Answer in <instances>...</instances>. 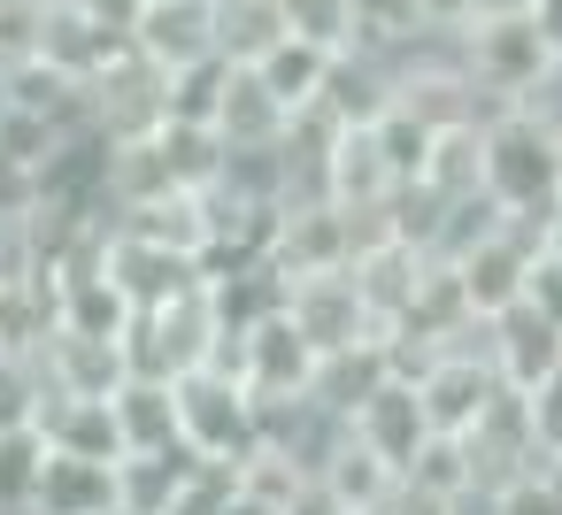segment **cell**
I'll return each mask as SVG.
<instances>
[{
    "label": "cell",
    "instance_id": "3957f363",
    "mask_svg": "<svg viewBox=\"0 0 562 515\" xmlns=\"http://www.w3.org/2000/svg\"><path fill=\"white\" fill-rule=\"evenodd\" d=\"M178 446L193 461H247L262 446V400L239 369L209 362L178 377Z\"/></svg>",
    "mask_w": 562,
    "mask_h": 515
},
{
    "label": "cell",
    "instance_id": "ba28073f",
    "mask_svg": "<svg viewBox=\"0 0 562 515\" xmlns=\"http://www.w3.org/2000/svg\"><path fill=\"white\" fill-rule=\"evenodd\" d=\"M408 377H416V392H424V408H431V423H439V431H470V423L508 392V385H501V369H493L485 323H477L470 339H454V346L424 354Z\"/></svg>",
    "mask_w": 562,
    "mask_h": 515
},
{
    "label": "cell",
    "instance_id": "7a4b0ae2",
    "mask_svg": "<svg viewBox=\"0 0 562 515\" xmlns=\"http://www.w3.org/2000/svg\"><path fill=\"white\" fill-rule=\"evenodd\" d=\"M224 339H232V316L216 308V285H193L178 300L132 308L124 354H132V377H186V369H209Z\"/></svg>",
    "mask_w": 562,
    "mask_h": 515
},
{
    "label": "cell",
    "instance_id": "484cf974",
    "mask_svg": "<svg viewBox=\"0 0 562 515\" xmlns=\"http://www.w3.org/2000/svg\"><path fill=\"white\" fill-rule=\"evenodd\" d=\"M255 70H262V85H270V93H278L293 116H316L324 78H331V47H308V39H293V32H285V39H278V47H270Z\"/></svg>",
    "mask_w": 562,
    "mask_h": 515
},
{
    "label": "cell",
    "instance_id": "d6a6232c",
    "mask_svg": "<svg viewBox=\"0 0 562 515\" xmlns=\"http://www.w3.org/2000/svg\"><path fill=\"white\" fill-rule=\"evenodd\" d=\"M485 515H562V469H524L485 492Z\"/></svg>",
    "mask_w": 562,
    "mask_h": 515
},
{
    "label": "cell",
    "instance_id": "ffe728a7",
    "mask_svg": "<svg viewBox=\"0 0 562 515\" xmlns=\"http://www.w3.org/2000/svg\"><path fill=\"white\" fill-rule=\"evenodd\" d=\"M162 193H186L178 162H170V139L162 131H139V139H109V208H147Z\"/></svg>",
    "mask_w": 562,
    "mask_h": 515
},
{
    "label": "cell",
    "instance_id": "d590c367",
    "mask_svg": "<svg viewBox=\"0 0 562 515\" xmlns=\"http://www.w3.org/2000/svg\"><path fill=\"white\" fill-rule=\"evenodd\" d=\"M416 24L439 32V39H462L477 24V0H416Z\"/></svg>",
    "mask_w": 562,
    "mask_h": 515
},
{
    "label": "cell",
    "instance_id": "836d02e7",
    "mask_svg": "<svg viewBox=\"0 0 562 515\" xmlns=\"http://www.w3.org/2000/svg\"><path fill=\"white\" fill-rule=\"evenodd\" d=\"M524 400H531V438H539V454L562 469V369H554L539 392H524Z\"/></svg>",
    "mask_w": 562,
    "mask_h": 515
},
{
    "label": "cell",
    "instance_id": "277c9868",
    "mask_svg": "<svg viewBox=\"0 0 562 515\" xmlns=\"http://www.w3.org/2000/svg\"><path fill=\"white\" fill-rule=\"evenodd\" d=\"M454 47H462V70L477 78V93H485L493 108L531 101V93L562 70V55H554V39L539 32L531 9H524V16H477Z\"/></svg>",
    "mask_w": 562,
    "mask_h": 515
},
{
    "label": "cell",
    "instance_id": "8fae6325",
    "mask_svg": "<svg viewBox=\"0 0 562 515\" xmlns=\"http://www.w3.org/2000/svg\"><path fill=\"white\" fill-rule=\"evenodd\" d=\"M531 254H539V231H531L524 216H508V208H501V224H493V231H477V239L454 254V277H462L470 308H477V316H501L508 300H524Z\"/></svg>",
    "mask_w": 562,
    "mask_h": 515
},
{
    "label": "cell",
    "instance_id": "9a60e30c",
    "mask_svg": "<svg viewBox=\"0 0 562 515\" xmlns=\"http://www.w3.org/2000/svg\"><path fill=\"white\" fill-rule=\"evenodd\" d=\"M132 47L162 62L170 78L193 62H216V0H147L132 24Z\"/></svg>",
    "mask_w": 562,
    "mask_h": 515
},
{
    "label": "cell",
    "instance_id": "f35d334b",
    "mask_svg": "<svg viewBox=\"0 0 562 515\" xmlns=\"http://www.w3.org/2000/svg\"><path fill=\"white\" fill-rule=\"evenodd\" d=\"M531 231H539V247H547V254H562V193H554V201L531 216Z\"/></svg>",
    "mask_w": 562,
    "mask_h": 515
},
{
    "label": "cell",
    "instance_id": "4fadbf2b",
    "mask_svg": "<svg viewBox=\"0 0 562 515\" xmlns=\"http://www.w3.org/2000/svg\"><path fill=\"white\" fill-rule=\"evenodd\" d=\"M347 431L362 438V446H378L393 469H408L416 461V446L439 431L431 423V408H424V392H416V377H401V369H385L378 385H370V400L347 415Z\"/></svg>",
    "mask_w": 562,
    "mask_h": 515
},
{
    "label": "cell",
    "instance_id": "83f0119b",
    "mask_svg": "<svg viewBox=\"0 0 562 515\" xmlns=\"http://www.w3.org/2000/svg\"><path fill=\"white\" fill-rule=\"evenodd\" d=\"M285 39L278 0H216V55L224 62H262Z\"/></svg>",
    "mask_w": 562,
    "mask_h": 515
},
{
    "label": "cell",
    "instance_id": "b9f144b4",
    "mask_svg": "<svg viewBox=\"0 0 562 515\" xmlns=\"http://www.w3.org/2000/svg\"><path fill=\"white\" fill-rule=\"evenodd\" d=\"M109 515H132V507H109Z\"/></svg>",
    "mask_w": 562,
    "mask_h": 515
},
{
    "label": "cell",
    "instance_id": "2e32d148",
    "mask_svg": "<svg viewBox=\"0 0 562 515\" xmlns=\"http://www.w3.org/2000/svg\"><path fill=\"white\" fill-rule=\"evenodd\" d=\"M109 277L124 285V300H132V308H155V300H178V293L209 285V262H193V254H170V247H147V239L116 231V247H109Z\"/></svg>",
    "mask_w": 562,
    "mask_h": 515
},
{
    "label": "cell",
    "instance_id": "1f68e13d",
    "mask_svg": "<svg viewBox=\"0 0 562 515\" xmlns=\"http://www.w3.org/2000/svg\"><path fill=\"white\" fill-rule=\"evenodd\" d=\"M40 461H47V438H40L32 423H24V431H0V507H32Z\"/></svg>",
    "mask_w": 562,
    "mask_h": 515
},
{
    "label": "cell",
    "instance_id": "44dd1931",
    "mask_svg": "<svg viewBox=\"0 0 562 515\" xmlns=\"http://www.w3.org/2000/svg\"><path fill=\"white\" fill-rule=\"evenodd\" d=\"M416 185H424L431 201H477V193H485V116L439 124V131H431V154H424V170H416Z\"/></svg>",
    "mask_w": 562,
    "mask_h": 515
},
{
    "label": "cell",
    "instance_id": "74e56055",
    "mask_svg": "<svg viewBox=\"0 0 562 515\" xmlns=\"http://www.w3.org/2000/svg\"><path fill=\"white\" fill-rule=\"evenodd\" d=\"M78 9L101 24V32H116V39H132V24H139V9L147 0H78Z\"/></svg>",
    "mask_w": 562,
    "mask_h": 515
},
{
    "label": "cell",
    "instance_id": "5bb4252c",
    "mask_svg": "<svg viewBox=\"0 0 562 515\" xmlns=\"http://www.w3.org/2000/svg\"><path fill=\"white\" fill-rule=\"evenodd\" d=\"M485 346L508 392H539L562 369V323H547L531 300H508L501 316H485Z\"/></svg>",
    "mask_w": 562,
    "mask_h": 515
},
{
    "label": "cell",
    "instance_id": "9c48e42d",
    "mask_svg": "<svg viewBox=\"0 0 562 515\" xmlns=\"http://www.w3.org/2000/svg\"><path fill=\"white\" fill-rule=\"evenodd\" d=\"M355 247H362V231H355V216L331 193H293L278 208V231H270V270L278 277L331 270V262H355Z\"/></svg>",
    "mask_w": 562,
    "mask_h": 515
},
{
    "label": "cell",
    "instance_id": "d6986e66",
    "mask_svg": "<svg viewBox=\"0 0 562 515\" xmlns=\"http://www.w3.org/2000/svg\"><path fill=\"white\" fill-rule=\"evenodd\" d=\"M32 431H40L47 446H63V454H101V461L124 454V438H116V408L93 400V392H55V385H47Z\"/></svg>",
    "mask_w": 562,
    "mask_h": 515
},
{
    "label": "cell",
    "instance_id": "60d3db41",
    "mask_svg": "<svg viewBox=\"0 0 562 515\" xmlns=\"http://www.w3.org/2000/svg\"><path fill=\"white\" fill-rule=\"evenodd\" d=\"M524 9H539V0H477V16H524Z\"/></svg>",
    "mask_w": 562,
    "mask_h": 515
},
{
    "label": "cell",
    "instance_id": "e575fe53",
    "mask_svg": "<svg viewBox=\"0 0 562 515\" xmlns=\"http://www.w3.org/2000/svg\"><path fill=\"white\" fill-rule=\"evenodd\" d=\"M524 300L547 316V323H562V254H531V277H524Z\"/></svg>",
    "mask_w": 562,
    "mask_h": 515
},
{
    "label": "cell",
    "instance_id": "f546056e",
    "mask_svg": "<svg viewBox=\"0 0 562 515\" xmlns=\"http://www.w3.org/2000/svg\"><path fill=\"white\" fill-rule=\"evenodd\" d=\"M408 484H424V492H470L477 484V469H470V446H462V431H431L424 446H416V461L401 469Z\"/></svg>",
    "mask_w": 562,
    "mask_h": 515
},
{
    "label": "cell",
    "instance_id": "ab89813d",
    "mask_svg": "<svg viewBox=\"0 0 562 515\" xmlns=\"http://www.w3.org/2000/svg\"><path fill=\"white\" fill-rule=\"evenodd\" d=\"M531 16H539V32H547V39H554V55H562V0H539Z\"/></svg>",
    "mask_w": 562,
    "mask_h": 515
},
{
    "label": "cell",
    "instance_id": "f1b7e54d",
    "mask_svg": "<svg viewBox=\"0 0 562 515\" xmlns=\"http://www.w3.org/2000/svg\"><path fill=\"white\" fill-rule=\"evenodd\" d=\"M40 392H47V369L32 346L16 339H0V431H24L40 415Z\"/></svg>",
    "mask_w": 562,
    "mask_h": 515
},
{
    "label": "cell",
    "instance_id": "30bf717a",
    "mask_svg": "<svg viewBox=\"0 0 562 515\" xmlns=\"http://www.w3.org/2000/svg\"><path fill=\"white\" fill-rule=\"evenodd\" d=\"M293 108L262 85L255 62H224V85H216V108H209V131L224 139V154H278L293 139Z\"/></svg>",
    "mask_w": 562,
    "mask_h": 515
},
{
    "label": "cell",
    "instance_id": "8992f818",
    "mask_svg": "<svg viewBox=\"0 0 562 515\" xmlns=\"http://www.w3.org/2000/svg\"><path fill=\"white\" fill-rule=\"evenodd\" d=\"M86 124L101 139H139V131H162L170 124V70L147 62L132 39L86 78Z\"/></svg>",
    "mask_w": 562,
    "mask_h": 515
},
{
    "label": "cell",
    "instance_id": "ac0fdd59",
    "mask_svg": "<svg viewBox=\"0 0 562 515\" xmlns=\"http://www.w3.org/2000/svg\"><path fill=\"white\" fill-rule=\"evenodd\" d=\"M393 85H401V62L347 47V55H331V78H324L316 116H331V124H378L393 108Z\"/></svg>",
    "mask_w": 562,
    "mask_h": 515
},
{
    "label": "cell",
    "instance_id": "8d00e7d4",
    "mask_svg": "<svg viewBox=\"0 0 562 515\" xmlns=\"http://www.w3.org/2000/svg\"><path fill=\"white\" fill-rule=\"evenodd\" d=\"M278 515H355V507H347V500H339V492H331L324 477H308V484H301V492H293V500H285Z\"/></svg>",
    "mask_w": 562,
    "mask_h": 515
},
{
    "label": "cell",
    "instance_id": "7402d4cb",
    "mask_svg": "<svg viewBox=\"0 0 562 515\" xmlns=\"http://www.w3.org/2000/svg\"><path fill=\"white\" fill-rule=\"evenodd\" d=\"M109 408H116L124 454H162V446H178V377H124V385L109 392Z\"/></svg>",
    "mask_w": 562,
    "mask_h": 515
},
{
    "label": "cell",
    "instance_id": "6da1fadb",
    "mask_svg": "<svg viewBox=\"0 0 562 515\" xmlns=\"http://www.w3.org/2000/svg\"><path fill=\"white\" fill-rule=\"evenodd\" d=\"M485 193L524 224L562 193V124L547 108L508 101L485 116Z\"/></svg>",
    "mask_w": 562,
    "mask_h": 515
},
{
    "label": "cell",
    "instance_id": "4316f807",
    "mask_svg": "<svg viewBox=\"0 0 562 515\" xmlns=\"http://www.w3.org/2000/svg\"><path fill=\"white\" fill-rule=\"evenodd\" d=\"M186 469H193L186 446H162V454H116V507H132V515H162V507L178 500Z\"/></svg>",
    "mask_w": 562,
    "mask_h": 515
},
{
    "label": "cell",
    "instance_id": "7c38bea8",
    "mask_svg": "<svg viewBox=\"0 0 562 515\" xmlns=\"http://www.w3.org/2000/svg\"><path fill=\"white\" fill-rule=\"evenodd\" d=\"M32 354H40V369H47V385H55V392H93V400H109V392L132 377V354H124V339H116V331L47 323V331L32 339Z\"/></svg>",
    "mask_w": 562,
    "mask_h": 515
},
{
    "label": "cell",
    "instance_id": "4dcf8cb0",
    "mask_svg": "<svg viewBox=\"0 0 562 515\" xmlns=\"http://www.w3.org/2000/svg\"><path fill=\"white\" fill-rule=\"evenodd\" d=\"M278 16H285V32L308 39V47H331V55L355 47V0H278Z\"/></svg>",
    "mask_w": 562,
    "mask_h": 515
},
{
    "label": "cell",
    "instance_id": "52a82bcc",
    "mask_svg": "<svg viewBox=\"0 0 562 515\" xmlns=\"http://www.w3.org/2000/svg\"><path fill=\"white\" fill-rule=\"evenodd\" d=\"M224 369H239L262 400H301L308 385H316V346L293 331V316L285 308H262V316H247V323H232V339H224V354H216Z\"/></svg>",
    "mask_w": 562,
    "mask_h": 515
},
{
    "label": "cell",
    "instance_id": "cb8c5ba5",
    "mask_svg": "<svg viewBox=\"0 0 562 515\" xmlns=\"http://www.w3.org/2000/svg\"><path fill=\"white\" fill-rule=\"evenodd\" d=\"M393 362H385V339H370V346H339V354H316V385H308V400L316 408H331L339 423L370 400V385L385 377Z\"/></svg>",
    "mask_w": 562,
    "mask_h": 515
},
{
    "label": "cell",
    "instance_id": "e0dca14e",
    "mask_svg": "<svg viewBox=\"0 0 562 515\" xmlns=\"http://www.w3.org/2000/svg\"><path fill=\"white\" fill-rule=\"evenodd\" d=\"M109 507H116V461L47 446L40 484H32V515H109Z\"/></svg>",
    "mask_w": 562,
    "mask_h": 515
},
{
    "label": "cell",
    "instance_id": "603a6c76",
    "mask_svg": "<svg viewBox=\"0 0 562 515\" xmlns=\"http://www.w3.org/2000/svg\"><path fill=\"white\" fill-rule=\"evenodd\" d=\"M116 47H124V39H116V32H101V24L78 9V0H47V9H40V62H55L63 78H78V85H86Z\"/></svg>",
    "mask_w": 562,
    "mask_h": 515
},
{
    "label": "cell",
    "instance_id": "7bdbcfd3",
    "mask_svg": "<svg viewBox=\"0 0 562 515\" xmlns=\"http://www.w3.org/2000/svg\"><path fill=\"white\" fill-rule=\"evenodd\" d=\"M0 515H16V507H0Z\"/></svg>",
    "mask_w": 562,
    "mask_h": 515
},
{
    "label": "cell",
    "instance_id": "5b68a950",
    "mask_svg": "<svg viewBox=\"0 0 562 515\" xmlns=\"http://www.w3.org/2000/svg\"><path fill=\"white\" fill-rule=\"evenodd\" d=\"M278 308L293 316V331H301L316 354H339V346H370V339H385L378 308L362 300L355 262H331V270H301V277H285V300H278Z\"/></svg>",
    "mask_w": 562,
    "mask_h": 515
},
{
    "label": "cell",
    "instance_id": "d4e9b609",
    "mask_svg": "<svg viewBox=\"0 0 562 515\" xmlns=\"http://www.w3.org/2000/svg\"><path fill=\"white\" fill-rule=\"evenodd\" d=\"M316 477H324V484H331V492H339V500H347L355 515H370V507H378V500H385V492L401 484V469H393V461H385L378 446H362L355 431H339V446H331V454L316 461Z\"/></svg>",
    "mask_w": 562,
    "mask_h": 515
}]
</instances>
